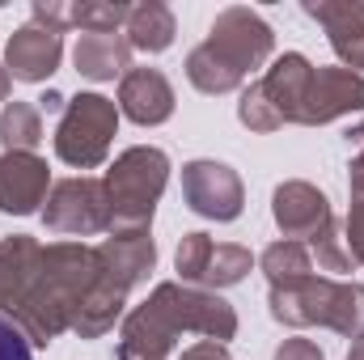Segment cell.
I'll return each mask as SVG.
<instances>
[{
	"label": "cell",
	"instance_id": "603a6c76",
	"mask_svg": "<svg viewBox=\"0 0 364 360\" xmlns=\"http://www.w3.org/2000/svg\"><path fill=\"white\" fill-rule=\"evenodd\" d=\"M259 268H263V275H267L272 288H284V284L309 280V275H314V259H309V246L284 238V242H272V246L259 255Z\"/></svg>",
	"mask_w": 364,
	"mask_h": 360
},
{
	"label": "cell",
	"instance_id": "ac0fdd59",
	"mask_svg": "<svg viewBox=\"0 0 364 360\" xmlns=\"http://www.w3.org/2000/svg\"><path fill=\"white\" fill-rule=\"evenodd\" d=\"M38 255H43V242L30 238V233L0 238V314H4V318H9L13 305L21 301L30 275L38 268Z\"/></svg>",
	"mask_w": 364,
	"mask_h": 360
},
{
	"label": "cell",
	"instance_id": "1f68e13d",
	"mask_svg": "<svg viewBox=\"0 0 364 360\" xmlns=\"http://www.w3.org/2000/svg\"><path fill=\"white\" fill-rule=\"evenodd\" d=\"M64 106H68V97L60 90H47L43 97H38V110H47V115H64Z\"/></svg>",
	"mask_w": 364,
	"mask_h": 360
},
{
	"label": "cell",
	"instance_id": "ffe728a7",
	"mask_svg": "<svg viewBox=\"0 0 364 360\" xmlns=\"http://www.w3.org/2000/svg\"><path fill=\"white\" fill-rule=\"evenodd\" d=\"M174 34H178V21H174L170 4H161V0L132 4L127 26H123V38H127L132 51H144V55L170 51V47H174Z\"/></svg>",
	"mask_w": 364,
	"mask_h": 360
},
{
	"label": "cell",
	"instance_id": "30bf717a",
	"mask_svg": "<svg viewBox=\"0 0 364 360\" xmlns=\"http://www.w3.org/2000/svg\"><path fill=\"white\" fill-rule=\"evenodd\" d=\"M272 216H275V229L288 242H301V246H314L335 225L331 199L305 179H288V182L275 186L272 191Z\"/></svg>",
	"mask_w": 364,
	"mask_h": 360
},
{
	"label": "cell",
	"instance_id": "5bb4252c",
	"mask_svg": "<svg viewBox=\"0 0 364 360\" xmlns=\"http://www.w3.org/2000/svg\"><path fill=\"white\" fill-rule=\"evenodd\" d=\"M97 263L102 275L114 280L119 288H136L140 280H149V271L157 268V242L153 229H110L97 246Z\"/></svg>",
	"mask_w": 364,
	"mask_h": 360
},
{
	"label": "cell",
	"instance_id": "836d02e7",
	"mask_svg": "<svg viewBox=\"0 0 364 360\" xmlns=\"http://www.w3.org/2000/svg\"><path fill=\"white\" fill-rule=\"evenodd\" d=\"M9 90H13V77H9V68L0 64V102H9Z\"/></svg>",
	"mask_w": 364,
	"mask_h": 360
},
{
	"label": "cell",
	"instance_id": "cb8c5ba5",
	"mask_svg": "<svg viewBox=\"0 0 364 360\" xmlns=\"http://www.w3.org/2000/svg\"><path fill=\"white\" fill-rule=\"evenodd\" d=\"M68 9H73V26L81 34H119L132 13V4H114V0H81Z\"/></svg>",
	"mask_w": 364,
	"mask_h": 360
},
{
	"label": "cell",
	"instance_id": "e0dca14e",
	"mask_svg": "<svg viewBox=\"0 0 364 360\" xmlns=\"http://www.w3.org/2000/svg\"><path fill=\"white\" fill-rule=\"evenodd\" d=\"M119 115L140 127H161L174 115V85L161 68H127L119 81Z\"/></svg>",
	"mask_w": 364,
	"mask_h": 360
},
{
	"label": "cell",
	"instance_id": "f546056e",
	"mask_svg": "<svg viewBox=\"0 0 364 360\" xmlns=\"http://www.w3.org/2000/svg\"><path fill=\"white\" fill-rule=\"evenodd\" d=\"M272 360H326V352H322L314 339H301V335H292V339H284V344L275 348Z\"/></svg>",
	"mask_w": 364,
	"mask_h": 360
},
{
	"label": "cell",
	"instance_id": "6da1fadb",
	"mask_svg": "<svg viewBox=\"0 0 364 360\" xmlns=\"http://www.w3.org/2000/svg\"><path fill=\"white\" fill-rule=\"evenodd\" d=\"M182 335L229 344L237 335V309L220 292L166 280L119 322V360H170Z\"/></svg>",
	"mask_w": 364,
	"mask_h": 360
},
{
	"label": "cell",
	"instance_id": "83f0119b",
	"mask_svg": "<svg viewBox=\"0 0 364 360\" xmlns=\"http://www.w3.org/2000/svg\"><path fill=\"white\" fill-rule=\"evenodd\" d=\"M30 17H34V26L51 30V34H64V30H73V9H68V4H60V0H34Z\"/></svg>",
	"mask_w": 364,
	"mask_h": 360
},
{
	"label": "cell",
	"instance_id": "7402d4cb",
	"mask_svg": "<svg viewBox=\"0 0 364 360\" xmlns=\"http://www.w3.org/2000/svg\"><path fill=\"white\" fill-rule=\"evenodd\" d=\"M43 144V110L38 102H4L0 110V149L4 153H34Z\"/></svg>",
	"mask_w": 364,
	"mask_h": 360
},
{
	"label": "cell",
	"instance_id": "277c9868",
	"mask_svg": "<svg viewBox=\"0 0 364 360\" xmlns=\"http://www.w3.org/2000/svg\"><path fill=\"white\" fill-rule=\"evenodd\" d=\"M170 182V153L157 144H132L106 170V199H110V229H149L157 199Z\"/></svg>",
	"mask_w": 364,
	"mask_h": 360
},
{
	"label": "cell",
	"instance_id": "3957f363",
	"mask_svg": "<svg viewBox=\"0 0 364 360\" xmlns=\"http://www.w3.org/2000/svg\"><path fill=\"white\" fill-rule=\"evenodd\" d=\"M275 51L272 26L246 9V4H229L216 13V21L208 26V38L186 55V81L199 93H233L246 85V77L255 68H263Z\"/></svg>",
	"mask_w": 364,
	"mask_h": 360
},
{
	"label": "cell",
	"instance_id": "d6a6232c",
	"mask_svg": "<svg viewBox=\"0 0 364 360\" xmlns=\"http://www.w3.org/2000/svg\"><path fill=\"white\" fill-rule=\"evenodd\" d=\"M348 144H356V149H360V153H356L352 162H360V166H364V123H356V127L348 132Z\"/></svg>",
	"mask_w": 364,
	"mask_h": 360
},
{
	"label": "cell",
	"instance_id": "8fae6325",
	"mask_svg": "<svg viewBox=\"0 0 364 360\" xmlns=\"http://www.w3.org/2000/svg\"><path fill=\"white\" fill-rule=\"evenodd\" d=\"M339 284L343 280H331V275H309L301 284H284L267 292V309L279 327H292V331H305V327H326L331 331V318H335V305H339Z\"/></svg>",
	"mask_w": 364,
	"mask_h": 360
},
{
	"label": "cell",
	"instance_id": "d6986e66",
	"mask_svg": "<svg viewBox=\"0 0 364 360\" xmlns=\"http://www.w3.org/2000/svg\"><path fill=\"white\" fill-rule=\"evenodd\" d=\"M73 64L85 81H123L132 68V47L123 34H81L73 47Z\"/></svg>",
	"mask_w": 364,
	"mask_h": 360
},
{
	"label": "cell",
	"instance_id": "9c48e42d",
	"mask_svg": "<svg viewBox=\"0 0 364 360\" xmlns=\"http://www.w3.org/2000/svg\"><path fill=\"white\" fill-rule=\"evenodd\" d=\"M182 199L191 212H199L203 221H237L242 208H246V186L237 179L233 166L225 162H212V157H199V162H186L182 166Z\"/></svg>",
	"mask_w": 364,
	"mask_h": 360
},
{
	"label": "cell",
	"instance_id": "7a4b0ae2",
	"mask_svg": "<svg viewBox=\"0 0 364 360\" xmlns=\"http://www.w3.org/2000/svg\"><path fill=\"white\" fill-rule=\"evenodd\" d=\"M102 280L97 246L85 242H47L38 255V268L30 275L21 301L13 305L9 322L21 327L30 348H51L64 331H73L85 297Z\"/></svg>",
	"mask_w": 364,
	"mask_h": 360
},
{
	"label": "cell",
	"instance_id": "ba28073f",
	"mask_svg": "<svg viewBox=\"0 0 364 360\" xmlns=\"http://www.w3.org/2000/svg\"><path fill=\"white\" fill-rule=\"evenodd\" d=\"M43 225L51 233H68V238L110 233V199H106L102 179L77 174V179L51 182V195L43 203Z\"/></svg>",
	"mask_w": 364,
	"mask_h": 360
},
{
	"label": "cell",
	"instance_id": "9a60e30c",
	"mask_svg": "<svg viewBox=\"0 0 364 360\" xmlns=\"http://www.w3.org/2000/svg\"><path fill=\"white\" fill-rule=\"evenodd\" d=\"M64 60V34H51L43 26H21L9 34L4 43V68L13 81H26V85H43Z\"/></svg>",
	"mask_w": 364,
	"mask_h": 360
},
{
	"label": "cell",
	"instance_id": "2e32d148",
	"mask_svg": "<svg viewBox=\"0 0 364 360\" xmlns=\"http://www.w3.org/2000/svg\"><path fill=\"white\" fill-rule=\"evenodd\" d=\"M331 38L339 68L364 77V0H305L301 4Z\"/></svg>",
	"mask_w": 364,
	"mask_h": 360
},
{
	"label": "cell",
	"instance_id": "52a82bcc",
	"mask_svg": "<svg viewBox=\"0 0 364 360\" xmlns=\"http://www.w3.org/2000/svg\"><path fill=\"white\" fill-rule=\"evenodd\" d=\"M174 268H178L182 284L220 292V288L242 284L255 271V255L237 242H212L208 233L195 229V233H182L178 250H174Z\"/></svg>",
	"mask_w": 364,
	"mask_h": 360
},
{
	"label": "cell",
	"instance_id": "44dd1931",
	"mask_svg": "<svg viewBox=\"0 0 364 360\" xmlns=\"http://www.w3.org/2000/svg\"><path fill=\"white\" fill-rule=\"evenodd\" d=\"M123 309H127V288H119L114 280L102 275V280L93 284V292L85 297L77 322H73V335H81V339H102L106 331H114V322L127 318Z\"/></svg>",
	"mask_w": 364,
	"mask_h": 360
},
{
	"label": "cell",
	"instance_id": "4dcf8cb0",
	"mask_svg": "<svg viewBox=\"0 0 364 360\" xmlns=\"http://www.w3.org/2000/svg\"><path fill=\"white\" fill-rule=\"evenodd\" d=\"M178 360H233V356H229V348L216 344V339H195V344H186L178 352Z\"/></svg>",
	"mask_w": 364,
	"mask_h": 360
},
{
	"label": "cell",
	"instance_id": "f1b7e54d",
	"mask_svg": "<svg viewBox=\"0 0 364 360\" xmlns=\"http://www.w3.org/2000/svg\"><path fill=\"white\" fill-rule=\"evenodd\" d=\"M0 360H34L30 339H26V335H21V327H17V322H9L4 314H0Z\"/></svg>",
	"mask_w": 364,
	"mask_h": 360
},
{
	"label": "cell",
	"instance_id": "5b68a950",
	"mask_svg": "<svg viewBox=\"0 0 364 360\" xmlns=\"http://www.w3.org/2000/svg\"><path fill=\"white\" fill-rule=\"evenodd\" d=\"M309 81H314L309 55L284 51L279 60H272V68L250 90H242V102H237L242 127L267 136V132H279L284 123H301V106H305Z\"/></svg>",
	"mask_w": 364,
	"mask_h": 360
},
{
	"label": "cell",
	"instance_id": "4316f807",
	"mask_svg": "<svg viewBox=\"0 0 364 360\" xmlns=\"http://www.w3.org/2000/svg\"><path fill=\"white\" fill-rule=\"evenodd\" d=\"M309 259H318V271H326L331 280L356 268V259H352V250H348V242H343V229H339V225H331V229L309 246Z\"/></svg>",
	"mask_w": 364,
	"mask_h": 360
},
{
	"label": "cell",
	"instance_id": "4fadbf2b",
	"mask_svg": "<svg viewBox=\"0 0 364 360\" xmlns=\"http://www.w3.org/2000/svg\"><path fill=\"white\" fill-rule=\"evenodd\" d=\"M51 195V170L38 153H0V212L34 216Z\"/></svg>",
	"mask_w": 364,
	"mask_h": 360
},
{
	"label": "cell",
	"instance_id": "7c38bea8",
	"mask_svg": "<svg viewBox=\"0 0 364 360\" xmlns=\"http://www.w3.org/2000/svg\"><path fill=\"white\" fill-rule=\"evenodd\" d=\"M364 110V77L352 68H314V81L301 106V127H326L343 115Z\"/></svg>",
	"mask_w": 364,
	"mask_h": 360
},
{
	"label": "cell",
	"instance_id": "e575fe53",
	"mask_svg": "<svg viewBox=\"0 0 364 360\" xmlns=\"http://www.w3.org/2000/svg\"><path fill=\"white\" fill-rule=\"evenodd\" d=\"M348 360H364V339H356V344H352V352H348Z\"/></svg>",
	"mask_w": 364,
	"mask_h": 360
},
{
	"label": "cell",
	"instance_id": "d4e9b609",
	"mask_svg": "<svg viewBox=\"0 0 364 360\" xmlns=\"http://www.w3.org/2000/svg\"><path fill=\"white\" fill-rule=\"evenodd\" d=\"M331 331L343 335V339H352V344L364 339V284H356V280L339 284V305H335Z\"/></svg>",
	"mask_w": 364,
	"mask_h": 360
},
{
	"label": "cell",
	"instance_id": "484cf974",
	"mask_svg": "<svg viewBox=\"0 0 364 360\" xmlns=\"http://www.w3.org/2000/svg\"><path fill=\"white\" fill-rule=\"evenodd\" d=\"M348 191H352V208H348V221H343V242H348L356 268H364V166L360 162L348 166Z\"/></svg>",
	"mask_w": 364,
	"mask_h": 360
},
{
	"label": "cell",
	"instance_id": "8992f818",
	"mask_svg": "<svg viewBox=\"0 0 364 360\" xmlns=\"http://www.w3.org/2000/svg\"><path fill=\"white\" fill-rule=\"evenodd\" d=\"M114 132H119V106L106 93H77V97H68L51 144L64 166L97 170L110 157Z\"/></svg>",
	"mask_w": 364,
	"mask_h": 360
}]
</instances>
